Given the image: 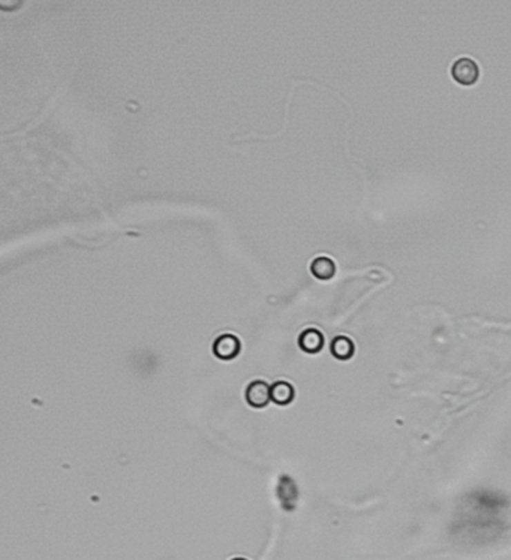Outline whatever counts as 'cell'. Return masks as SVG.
I'll return each instance as SVG.
<instances>
[{"label": "cell", "instance_id": "obj_1", "mask_svg": "<svg viewBox=\"0 0 511 560\" xmlns=\"http://www.w3.org/2000/svg\"><path fill=\"white\" fill-rule=\"evenodd\" d=\"M452 77L457 84L461 86H474L479 81L480 68L477 61L471 57L457 59L452 66Z\"/></svg>", "mask_w": 511, "mask_h": 560}, {"label": "cell", "instance_id": "obj_2", "mask_svg": "<svg viewBox=\"0 0 511 560\" xmlns=\"http://www.w3.org/2000/svg\"><path fill=\"white\" fill-rule=\"evenodd\" d=\"M240 349H242V343L233 334L219 336L213 343V354L222 361L234 360L237 355L240 354Z\"/></svg>", "mask_w": 511, "mask_h": 560}, {"label": "cell", "instance_id": "obj_3", "mask_svg": "<svg viewBox=\"0 0 511 560\" xmlns=\"http://www.w3.org/2000/svg\"><path fill=\"white\" fill-rule=\"evenodd\" d=\"M271 400V387L264 380H253L246 388V402L255 409H262Z\"/></svg>", "mask_w": 511, "mask_h": 560}, {"label": "cell", "instance_id": "obj_4", "mask_svg": "<svg viewBox=\"0 0 511 560\" xmlns=\"http://www.w3.org/2000/svg\"><path fill=\"white\" fill-rule=\"evenodd\" d=\"M298 345H300V348L307 352V354H316L322 349L324 346V336L318 331V330H314V328H309V330H306L300 334L298 337Z\"/></svg>", "mask_w": 511, "mask_h": 560}, {"label": "cell", "instance_id": "obj_5", "mask_svg": "<svg viewBox=\"0 0 511 560\" xmlns=\"http://www.w3.org/2000/svg\"><path fill=\"white\" fill-rule=\"evenodd\" d=\"M294 400V388L285 380H279L271 385V402L279 406H287Z\"/></svg>", "mask_w": 511, "mask_h": 560}, {"label": "cell", "instance_id": "obj_6", "mask_svg": "<svg viewBox=\"0 0 511 560\" xmlns=\"http://www.w3.org/2000/svg\"><path fill=\"white\" fill-rule=\"evenodd\" d=\"M311 271L316 279L321 280H329L331 279L334 273H336V265L327 256H320L315 258L311 264Z\"/></svg>", "mask_w": 511, "mask_h": 560}, {"label": "cell", "instance_id": "obj_7", "mask_svg": "<svg viewBox=\"0 0 511 560\" xmlns=\"http://www.w3.org/2000/svg\"><path fill=\"white\" fill-rule=\"evenodd\" d=\"M331 354L339 360H348L354 354V345L348 337H336L331 343Z\"/></svg>", "mask_w": 511, "mask_h": 560}, {"label": "cell", "instance_id": "obj_8", "mask_svg": "<svg viewBox=\"0 0 511 560\" xmlns=\"http://www.w3.org/2000/svg\"><path fill=\"white\" fill-rule=\"evenodd\" d=\"M231 560H246V559H243V557H234V559H231Z\"/></svg>", "mask_w": 511, "mask_h": 560}]
</instances>
